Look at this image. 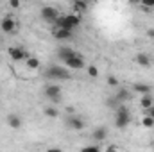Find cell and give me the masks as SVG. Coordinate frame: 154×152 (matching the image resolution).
Listing matches in <instances>:
<instances>
[{
    "label": "cell",
    "mask_w": 154,
    "mask_h": 152,
    "mask_svg": "<svg viewBox=\"0 0 154 152\" xmlns=\"http://www.w3.org/2000/svg\"><path fill=\"white\" fill-rule=\"evenodd\" d=\"M82 150L84 152H97V150H100V147L99 145H90V147H82Z\"/></svg>",
    "instance_id": "25"
},
{
    "label": "cell",
    "mask_w": 154,
    "mask_h": 152,
    "mask_svg": "<svg viewBox=\"0 0 154 152\" xmlns=\"http://www.w3.org/2000/svg\"><path fill=\"white\" fill-rule=\"evenodd\" d=\"M45 97L50 99L52 102H59L61 100V86L57 84H48L45 88Z\"/></svg>",
    "instance_id": "5"
},
{
    "label": "cell",
    "mask_w": 154,
    "mask_h": 152,
    "mask_svg": "<svg viewBox=\"0 0 154 152\" xmlns=\"http://www.w3.org/2000/svg\"><path fill=\"white\" fill-rule=\"evenodd\" d=\"M142 125H143V127H149V129L154 127V118L151 116V114H145L143 120H142Z\"/></svg>",
    "instance_id": "20"
},
{
    "label": "cell",
    "mask_w": 154,
    "mask_h": 152,
    "mask_svg": "<svg viewBox=\"0 0 154 152\" xmlns=\"http://www.w3.org/2000/svg\"><path fill=\"white\" fill-rule=\"evenodd\" d=\"M68 68H72V70H81V68H84V59H82V56H72V57H68V59H65L63 61Z\"/></svg>",
    "instance_id": "6"
},
{
    "label": "cell",
    "mask_w": 154,
    "mask_h": 152,
    "mask_svg": "<svg viewBox=\"0 0 154 152\" xmlns=\"http://www.w3.org/2000/svg\"><path fill=\"white\" fill-rule=\"evenodd\" d=\"M0 29H2L5 34H9V32H13V31L16 29V22H14L11 16H5V18L2 20V23H0Z\"/></svg>",
    "instance_id": "9"
},
{
    "label": "cell",
    "mask_w": 154,
    "mask_h": 152,
    "mask_svg": "<svg viewBox=\"0 0 154 152\" xmlns=\"http://www.w3.org/2000/svg\"><path fill=\"white\" fill-rule=\"evenodd\" d=\"M79 23H81V16L79 14H65V16H59L54 22V25L57 29H70V31H74Z\"/></svg>",
    "instance_id": "1"
},
{
    "label": "cell",
    "mask_w": 154,
    "mask_h": 152,
    "mask_svg": "<svg viewBox=\"0 0 154 152\" xmlns=\"http://www.w3.org/2000/svg\"><path fill=\"white\" fill-rule=\"evenodd\" d=\"M108 84H109V86H118V81H116V77L109 75V77H108Z\"/></svg>",
    "instance_id": "26"
},
{
    "label": "cell",
    "mask_w": 154,
    "mask_h": 152,
    "mask_svg": "<svg viewBox=\"0 0 154 152\" xmlns=\"http://www.w3.org/2000/svg\"><path fill=\"white\" fill-rule=\"evenodd\" d=\"M54 36H56V39H59V41H63V39H70L72 38V31H70V29H56Z\"/></svg>",
    "instance_id": "14"
},
{
    "label": "cell",
    "mask_w": 154,
    "mask_h": 152,
    "mask_svg": "<svg viewBox=\"0 0 154 152\" xmlns=\"http://www.w3.org/2000/svg\"><path fill=\"white\" fill-rule=\"evenodd\" d=\"M7 52H9L11 59H14V61H22V59L27 57V52H25V48H22V47H11Z\"/></svg>",
    "instance_id": "8"
},
{
    "label": "cell",
    "mask_w": 154,
    "mask_h": 152,
    "mask_svg": "<svg viewBox=\"0 0 154 152\" xmlns=\"http://www.w3.org/2000/svg\"><path fill=\"white\" fill-rule=\"evenodd\" d=\"M88 75H90V77H97V75H99V68H97L95 65L88 66Z\"/></svg>",
    "instance_id": "23"
},
{
    "label": "cell",
    "mask_w": 154,
    "mask_h": 152,
    "mask_svg": "<svg viewBox=\"0 0 154 152\" xmlns=\"http://www.w3.org/2000/svg\"><path fill=\"white\" fill-rule=\"evenodd\" d=\"M27 68H31V70L39 68V59H36V57H29V59H27Z\"/></svg>",
    "instance_id": "19"
},
{
    "label": "cell",
    "mask_w": 154,
    "mask_h": 152,
    "mask_svg": "<svg viewBox=\"0 0 154 152\" xmlns=\"http://www.w3.org/2000/svg\"><path fill=\"white\" fill-rule=\"evenodd\" d=\"M74 9L79 11V13H84V11H86V2H84V0H75V2H74Z\"/></svg>",
    "instance_id": "21"
},
{
    "label": "cell",
    "mask_w": 154,
    "mask_h": 152,
    "mask_svg": "<svg viewBox=\"0 0 154 152\" xmlns=\"http://www.w3.org/2000/svg\"><path fill=\"white\" fill-rule=\"evenodd\" d=\"M41 18H43L45 22H48V23H54V22L59 18V11H57L56 7L45 5V7L41 9Z\"/></svg>",
    "instance_id": "4"
},
{
    "label": "cell",
    "mask_w": 154,
    "mask_h": 152,
    "mask_svg": "<svg viewBox=\"0 0 154 152\" xmlns=\"http://www.w3.org/2000/svg\"><path fill=\"white\" fill-rule=\"evenodd\" d=\"M133 90H134L136 93H140V95H143V93H151V91H152V88H151L149 84H142V82H136V84L133 86Z\"/></svg>",
    "instance_id": "17"
},
{
    "label": "cell",
    "mask_w": 154,
    "mask_h": 152,
    "mask_svg": "<svg viewBox=\"0 0 154 152\" xmlns=\"http://www.w3.org/2000/svg\"><path fill=\"white\" fill-rule=\"evenodd\" d=\"M149 36H151V38H154V31H149Z\"/></svg>",
    "instance_id": "29"
},
{
    "label": "cell",
    "mask_w": 154,
    "mask_h": 152,
    "mask_svg": "<svg viewBox=\"0 0 154 152\" xmlns=\"http://www.w3.org/2000/svg\"><path fill=\"white\" fill-rule=\"evenodd\" d=\"M106 106H108V108H111V109H116V108L120 106V102H118V99H116V97H109V99L106 100Z\"/></svg>",
    "instance_id": "22"
},
{
    "label": "cell",
    "mask_w": 154,
    "mask_h": 152,
    "mask_svg": "<svg viewBox=\"0 0 154 152\" xmlns=\"http://www.w3.org/2000/svg\"><path fill=\"white\" fill-rule=\"evenodd\" d=\"M152 104H154L152 95H151V93H143V95H142V99H140V106H142V108L147 111V109H149Z\"/></svg>",
    "instance_id": "13"
},
{
    "label": "cell",
    "mask_w": 154,
    "mask_h": 152,
    "mask_svg": "<svg viewBox=\"0 0 154 152\" xmlns=\"http://www.w3.org/2000/svg\"><path fill=\"white\" fill-rule=\"evenodd\" d=\"M147 114H151V116L154 118V104L151 106V108H149V109H147Z\"/></svg>",
    "instance_id": "28"
},
{
    "label": "cell",
    "mask_w": 154,
    "mask_h": 152,
    "mask_svg": "<svg viewBox=\"0 0 154 152\" xmlns=\"http://www.w3.org/2000/svg\"><path fill=\"white\" fill-rule=\"evenodd\" d=\"M77 52L75 50H72V48H68V47H61L59 50H57V57L61 59V61H65V59H68V57H72V56H75Z\"/></svg>",
    "instance_id": "12"
},
{
    "label": "cell",
    "mask_w": 154,
    "mask_h": 152,
    "mask_svg": "<svg viewBox=\"0 0 154 152\" xmlns=\"http://www.w3.org/2000/svg\"><path fill=\"white\" fill-rule=\"evenodd\" d=\"M116 111V116H115V125L118 129H125L129 123H131V113H129V109L125 108V106H118L115 109Z\"/></svg>",
    "instance_id": "2"
},
{
    "label": "cell",
    "mask_w": 154,
    "mask_h": 152,
    "mask_svg": "<svg viewBox=\"0 0 154 152\" xmlns=\"http://www.w3.org/2000/svg\"><path fill=\"white\" fill-rule=\"evenodd\" d=\"M115 97L118 99V102L122 104V102H125V100H129V99H131V91H129L127 88H120V90L116 91Z\"/></svg>",
    "instance_id": "16"
},
{
    "label": "cell",
    "mask_w": 154,
    "mask_h": 152,
    "mask_svg": "<svg viewBox=\"0 0 154 152\" xmlns=\"http://www.w3.org/2000/svg\"><path fill=\"white\" fill-rule=\"evenodd\" d=\"M106 136H108V127H97L91 134V138L95 141H102V140H106Z\"/></svg>",
    "instance_id": "11"
},
{
    "label": "cell",
    "mask_w": 154,
    "mask_h": 152,
    "mask_svg": "<svg viewBox=\"0 0 154 152\" xmlns=\"http://www.w3.org/2000/svg\"><path fill=\"white\" fill-rule=\"evenodd\" d=\"M43 114H45V116H50V118H56V116L59 114V111H57L56 108H52V106H47V108L43 109Z\"/></svg>",
    "instance_id": "18"
},
{
    "label": "cell",
    "mask_w": 154,
    "mask_h": 152,
    "mask_svg": "<svg viewBox=\"0 0 154 152\" xmlns=\"http://www.w3.org/2000/svg\"><path fill=\"white\" fill-rule=\"evenodd\" d=\"M140 2H142V5H143L145 11H149V9L154 7V0H140Z\"/></svg>",
    "instance_id": "24"
},
{
    "label": "cell",
    "mask_w": 154,
    "mask_h": 152,
    "mask_svg": "<svg viewBox=\"0 0 154 152\" xmlns=\"http://www.w3.org/2000/svg\"><path fill=\"white\" fill-rule=\"evenodd\" d=\"M45 75L47 79H52V81H65V79H70V72L65 66H50L45 72Z\"/></svg>",
    "instance_id": "3"
},
{
    "label": "cell",
    "mask_w": 154,
    "mask_h": 152,
    "mask_svg": "<svg viewBox=\"0 0 154 152\" xmlns=\"http://www.w3.org/2000/svg\"><path fill=\"white\" fill-rule=\"evenodd\" d=\"M9 5L16 9V7H20V0H9Z\"/></svg>",
    "instance_id": "27"
},
{
    "label": "cell",
    "mask_w": 154,
    "mask_h": 152,
    "mask_svg": "<svg viewBox=\"0 0 154 152\" xmlns=\"http://www.w3.org/2000/svg\"><path fill=\"white\" fill-rule=\"evenodd\" d=\"M66 125H68L70 129H74V131H81V129H84V127H86L84 120H82L81 116H77V114H72V116H68V118H66Z\"/></svg>",
    "instance_id": "7"
},
{
    "label": "cell",
    "mask_w": 154,
    "mask_h": 152,
    "mask_svg": "<svg viewBox=\"0 0 154 152\" xmlns=\"http://www.w3.org/2000/svg\"><path fill=\"white\" fill-rule=\"evenodd\" d=\"M136 63H138L140 66H143V68H149V66L152 65V61H151V57H149L147 54H143V52H140V54H136Z\"/></svg>",
    "instance_id": "10"
},
{
    "label": "cell",
    "mask_w": 154,
    "mask_h": 152,
    "mask_svg": "<svg viewBox=\"0 0 154 152\" xmlns=\"http://www.w3.org/2000/svg\"><path fill=\"white\" fill-rule=\"evenodd\" d=\"M7 123H9V127H13V129H20V127H22V118H20L18 114H9V116H7Z\"/></svg>",
    "instance_id": "15"
}]
</instances>
